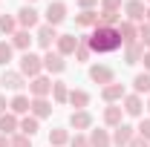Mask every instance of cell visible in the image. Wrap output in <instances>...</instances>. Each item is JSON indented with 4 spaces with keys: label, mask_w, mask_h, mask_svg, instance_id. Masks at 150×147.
<instances>
[{
    "label": "cell",
    "mask_w": 150,
    "mask_h": 147,
    "mask_svg": "<svg viewBox=\"0 0 150 147\" xmlns=\"http://www.w3.org/2000/svg\"><path fill=\"white\" fill-rule=\"evenodd\" d=\"M84 40L90 43V49L98 55H110L115 49H121V35H118V26H95L90 35H84Z\"/></svg>",
    "instance_id": "cell-1"
},
{
    "label": "cell",
    "mask_w": 150,
    "mask_h": 147,
    "mask_svg": "<svg viewBox=\"0 0 150 147\" xmlns=\"http://www.w3.org/2000/svg\"><path fill=\"white\" fill-rule=\"evenodd\" d=\"M18 72L23 78H38L43 72V58L35 55V52H23L20 55V64H18Z\"/></svg>",
    "instance_id": "cell-2"
},
{
    "label": "cell",
    "mask_w": 150,
    "mask_h": 147,
    "mask_svg": "<svg viewBox=\"0 0 150 147\" xmlns=\"http://www.w3.org/2000/svg\"><path fill=\"white\" fill-rule=\"evenodd\" d=\"M67 20V3L64 0H52L49 6H46V23L49 26H58V23H64Z\"/></svg>",
    "instance_id": "cell-3"
},
{
    "label": "cell",
    "mask_w": 150,
    "mask_h": 147,
    "mask_svg": "<svg viewBox=\"0 0 150 147\" xmlns=\"http://www.w3.org/2000/svg\"><path fill=\"white\" fill-rule=\"evenodd\" d=\"M35 40H38V46L40 49H52V43L58 40V32H55V26H49V23H43V26H38V35H35Z\"/></svg>",
    "instance_id": "cell-4"
},
{
    "label": "cell",
    "mask_w": 150,
    "mask_h": 147,
    "mask_svg": "<svg viewBox=\"0 0 150 147\" xmlns=\"http://www.w3.org/2000/svg\"><path fill=\"white\" fill-rule=\"evenodd\" d=\"M144 12H147L144 0H127L124 3V15H127L130 23H144Z\"/></svg>",
    "instance_id": "cell-5"
},
{
    "label": "cell",
    "mask_w": 150,
    "mask_h": 147,
    "mask_svg": "<svg viewBox=\"0 0 150 147\" xmlns=\"http://www.w3.org/2000/svg\"><path fill=\"white\" fill-rule=\"evenodd\" d=\"M133 139H136V127L124 124V121H121L118 127L112 130V144H115V147H127V144L133 141Z\"/></svg>",
    "instance_id": "cell-6"
},
{
    "label": "cell",
    "mask_w": 150,
    "mask_h": 147,
    "mask_svg": "<svg viewBox=\"0 0 150 147\" xmlns=\"http://www.w3.org/2000/svg\"><path fill=\"white\" fill-rule=\"evenodd\" d=\"M90 78H93L95 84H101V87L115 84V72H112L110 66H104V64H95V66H90Z\"/></svg>",
    "instance_id": "cell-7"
},
{
    "label": "cell",
    "mask_w": 150,
    "mask_h": 147,
    "mask_svg": "<svg viewBox=\"0 0 150 147\" xmlns=\"http://www.w3.org/2000/svg\"><path fill=\"white\" fill-rule=\"evenodd\" d=\"M121 104H124L121 110L127 112V115H133V118H142V112H144V101H142V95L130 92V95H124V101H121Z\"/></svg>",
    "instance_id": "cell-8"
},
{
    "label": "cell",
    "mask_w": 150,
    "mask_h": 147,
    "mask_svg": "<svg viewBox=\"0 0 150 147\" xmlns=\"http://www.w3.org/2000/svg\"><path fill=\"white\" fill-rule=\"evenodd\" d=\"M43 69L46 72H52V75H61L64 69H67V61H64V55H58V52H46L43 55Z\"/></svg>",
    "instance_id": "cell-9"
},
{
    "label": "cell",
    "mask_w": 150,
    "mask_h": 147,
    "mask_svg": "<svg viewBox=\"0 0 150 147\" xmlns=\"http://www.w3.org/2000/svg\"><path fill=\"white\" fill-rule=\"evenodd\" d=\"M124 84H107V87H101V98L107 101V104H121L124 101Z\"/></svg>",
    "instance_id": "cell-10"
},
{
    "label": "cell",
    "mask_w": 150,
    "mask_h": 147,
    "mask_svg": "<svg viewBox=\"0 0 150 147\" xmlns=\"http://www.w3.org/2000/svg\"><path fill=\"white\" fill-rule=\"evenodd\" d=\"M78 40H81V37H75V35H58V40H55V52L58 55H75V49H78Z\"/></svg>",
    "instance_id": "cell-11"
},
{
    "label": "cell",
    "mask_w": 150,
    "mask_h": 147,
    "mask_svg": "<svg viewBox=\"0 0 150 147\" xmlns=\"http://www.w3.org/2000/svg\"><path fill=\"white\" fill-rule=\"evenodd\" d=\"M15 18H18V26H20V29H35V26H38V20H40V18H38V12L32 9V6H29V3L20 9Z\"/></svg>",
    "instance_id": "cell-12"
},
{
    "label": "cell",
    "mask_w": 150,
    "mask_h": 147,
    "mask_svg": "<svg viewBox=\"0 0 150 147\" xmlns=\"http://www.w3.org/2000/svg\"><path fill=\"white\" fill-rule=\"evenodd\" d=\"M29 92H32V98H46L52 92V81L43 78V75H38V78H32V84H29Z\"/></svg>",
    "instance_id": "cell-13"
},
{
    "label": "cell",
    "mask_w": 150,
    "mask_h": 147,
    "mask_svg": "<svg viewBox=\"0 0 150 147\" xmlns=\"http://www.w3.org/2000/svg\"><path fill=\"white\" fill-rule=\"evenodd\" d=\"M29 115H35L38 121H40V118H49V115H52V104H49V98H32V104H29Z\"/></svg>",
    "instance_id": "cell-14"
},
{
    "label": "cell",
    "mask_w": 150,
    "mask_h": 147,
    "mask_svg": "<svg viewBox=\"0 0 150 147\" xmlns=\"http://www.w3.org/2000/svg\"><path fill=\"white\" fill-rule=\"evenodd\" d=\"M0 84H3V90H20L26 81H23V75H20L18 69H3V75H0Z\"/></svg>",
    "instance_id": "cell-15"
},
{
    "label": "cell",
    "mask_w": 150,
    "mask_h": 147,
    "mask_svg": "<svg viewBox=\"0 0 150 147\" xmlns=\"http://www.w3.org/2000/svg\"><path fill=\"white\" fill-rule=\"evenodd\" d=\"M18 127H20V118L15 112H3L0 115V136H15Z\"/></svg>",
    "instance_id": "cell-16"
},
{
    "label": "cell",
    "mask_w": 150,
    "mask_h": 147,
    "mask_svg": "<svg viewBox=\"0 0 150 147\" xmlns=\"http://www.w3.org/2000/svg\"><path fill=\"white\" fill-rule=\"evenodd\" d=\"M118 35H121V43L127 46V43H136L139 40V26L130 23V20H121L118 23Z\"/></svg>",
    "instance_id": "cell-17"
},
{
    "label": "cell",
    "mask_w": 150,
    "mask_h": 147,
    "mask_svg": "<svg viewBox=\"0 0 150 147\" xmlns=\"http://www.w3.org/2000/svg\"><path fill=\"white\" fill-rule=\"evenodd\" d=\"M69 127H75V130H90L93 127V115L87 110H75L72 115H69Z\"/></svg>",
    "instance_id": "cell-18"
},
{
    "label": "cell",
    "mask_w": 150,
    "mask_h": 147,
    "mask_svg": "<svg viewBox=\"0 0 150 147\" xmlns=\"http://www.w3.org/2000/svg\"><path fill=\"white\" fill-rule=\"evenodd\" d=\"M144 52H147V49H144L139 40H136V43H127V46H124V64H139V61L144 58Z\"/></svg>",
    "instance_id": "cell-19"
},
{
    "label": "cell",
    "mask_w": 150,
    "mask_h": 147,
    "mask_svg": "<svg viewBox=\"0 0 150 147\" xmlns=\"http://www.w3.org/2000/svg\"><path fill=\"white\" fill-rule=\"evenodd\" d=\"M75 26H81V29H95V26H98V12H95V9H87V12L75 15Z\"/></svg>",
    "instance_id": "cell-20"
},
{
    "label": "cell",
    "mask_w": 150,
    "mask_h": 147,
    "mask_svg": "<svg viewBox=\"0 0 150 147\" xmlns=\"http://www.w3.org/2000/svg\"><path fill=\"white\" fill-rule=\"evenodd\" d=\"M121 115H124V110H121V104H110V107L104 110V124L115 130L118 124H121Z\"/></svg>",
    "instance_id": "cell-21"
},
{
    "label": "cell",
    "mask_w": 150,
    "mask_h": 147,
    "mask_svg": "<svg viewBox=\"0 0 150 147\" xmlns=\"http://www.w3.org/2000/svg\"><path fill=\"white\" fill-rule=\"evenodd\" d=\"M67 104H72L75 110H84V107L90 104V92H87V90H69V98H67Z\"/></svg>",
    "instance_id": "cell-22"
},
{
    "label": "cell",
    "mask_w": 150,
    "mask_h": 147,
    "mask_svg": "<svg viewBox=\"0 0 150 147\" xmlns=\"http://www.w3.org/2000/svg\"><path fill=\"white\" fill-rule=\"evenodd\" d=\"M29 104H32V98H26V95H15V98L9 101V110L15 112V115H29Z\"/></svg>",
    "instance_id": "cell-23"
},
{
    "label": "cell",
    "mask_w": 150,
    "mask_h": 147,
    "mask_svg": "<svg viewBox=\"0 0 150 147\" xmlns=\"http://www.w3.org/2000/svg\"><path fill=\"white\" fill-rule=\"evenodd\" d=\"M29 43H32L29 29H18V32L12 35V46H15V49H20V52H29Z\"/></svg>",
    "instance_id": "cell-24"
},
{
    "label": "cell",
    "mask_w": 150,
    "mask_h": 147,
    "mask_svg": "<svg viewBox=\"0 0 150 147\" xmlns=\"http://www.w3.org/2000/svg\"><path fill=\"white\" fill-rule=\"evenodd\" d=\"M38 130H40V121H38L35 115H23V118H20V127H18V133H23V136H29V139H32Z\"/></svg>",
    "instance_id": "cell-25"
},
{
    "label": "cell",
    "mask_w": 150,
    "mask_h": 147,
    "mask_svg": "<svg viewBox=\"0 0 150 147\" xmlns=\"http://www.w3.org/2000/svg\"><path fill=\"white\" fill-rule=\"evenodd\" d=\"M90 147H112V139L107 130H93L90 133Z\"/></svg>",
    "instance_id": "cell-26"
},
{
    "label": "cell",
    "mask_w": 150,
    "mask_h": 147,
    "mask_svg": "<svg viewBox=\"0 0 150 147\" xmlns=\"http://www.w3.org/2000/svg\"><path fill=\"white\" fill-rule=\"evenodd\" d=\"M64 144H69V130L55 127L49 133V147H64Z\"/></svg>",
    "instance_id": "cell-27"
},
{
    "label": "cell",
    "mask_w": 150,
    "mask_h": 147,
    "mask_svg": "<svg viewBox=\"0 0 150 147\" xmlns=\"http://www.w3.org/2000/svg\"><path fill=\"white\" fill-rule=\"evenodd\" d=\"M133 90H136V95L150 92V72H139L136 75V78H133Z\"/></svg>",
    "instance_id": "cell-28"
},
{
    "label": "cell",
    "mask_w": 150,
    "mask_h": 147,
    "mask_svg": "<svg viewBox=\"0 0 150 147\" xmlns=\"http://www.w3.org/2000/svg\"><path fill=\"white\" fill-rule=\"evenodd\" d=\"M0 32L12 37L18 32V18H15V15H0Z\"/></svg>",
    "instance_id": "cell-29"
},
{
    "label": "cell",
    "mask_w": 150,
    "mask_h": 147,
    "mask_svg": "<svg viewBox=\"0 0 150 147\" xmlns=\"http://www.w3.org/2000/svg\"><path fill=\"white\" fill-rule=\"evenodd\" d=\"M121 23V12H98V26H118Z\"/></svg>",
    "instance_id": "cell-30"
},
{
    "label": "cell",
    "mask_w": 150,
    "mask_h": 147,
    "mask_svg": "<svg viewBox=\"0 0 150 147\" xmlns=\"http://www.w3.org/2000/svg\"><path fill=\"white\" fill-rule=\"evenodd\" d=\"M52 98H55V104H67V98H69V90H67V84L55 81V84H52Z\"/></svg>",
    "instance_id": "cell-31"
},
{
    "label": "cell",
    "mask_w": 150,
    "mask_h": 147,
    "mask_svg": "<svg viewBox=\"0 0 150 147\" xmlns=\"http://www.w3.org/2000/svg\"><path fill=\"white\" fill-rule=\"evenodd\" d=\"M12 55H15V46H12V40H0V64L6 66V64L12 61Z\"/></svg>",
    "instance_id": "cell-32"
},
{
    "label": "cell",
    "mask_w": 150,
    "mask_h": 147,
    "mask_svg": "<svg viewBox=\"0 0 150 147\" xmlns=\"http://www.w3.org/2000/svg\"><path fill=\"white\" fill-rule=\"evenodd\" d=\"M90 55H93V49H90V43L81 37V40H78V49H75V61L84 64V61H90Z\"/></svg>",
    "instance_id": "cell-33"
},
{
    "label": "cell",
    "mask_w": 150,
    "mask_h": 147,
    "mask_svg": "<svg viewBox=\"0 0 150 147\" xmlns=\"http://www.w3.org/2000/svg\"><path fill=\"white\" fill-rule=\"evenodd\" d=\"M136 136H139V139H144V141H150V115L139 121V127H136Z\"/></svg>",
    "instance_id": "cell-34"
},
{
    "label": "cell",
    "mask_w": 150,
    "mask_h": 147,
    "mask_svg": "<svg viewBox=\"0 0 150 147\" xmlns=\"http://www.w3.org/2000/svg\"><path fill=\"white\" fill-rule=\"evenodd\" d=\"M139 43L144 49H150V26L147 23H139Z\"/></svg>",
    "instance_id": "cell-35"
},
{
    "label": "cell",
    "mask_w": 150,
    "mask_h": 147,
    "mask_svg": "<svg viewBox=\"0 0 150 147\" xmlns=\"http://www.w3.org/2000/svg\"><path fill=\"white\" fill-rule=\"evenodd\" d=\"M9 141H12V147H32V139H29V136H23V133L12 136Z\"/></svg>",
    "instance_id": "cell-36"
},
{
    "label": "cell",
    "mask_w": 150,
    "mask_h": 147,
    "mask_svg": "<svg viewBox=\"0 0 150 147\" xmlns=\"http://www.w3.org/2000/svg\"><path fill=\"white\" fill-rule=\"evenodd\" d=\"M104 12H121V0H101Z\"/></svg>",
    "instance_id": "cell-37"
},
{
    "label": "cell",
    "mask_w": 150,
    "mask_h": 147,
    "mask_svg": "<svg viewBox=\"0 0 150 147\" xmlns=\"http://www.w3.org/2000/svg\"><path fill=\"white\" fill-rule=\"evenodd\" d=\"M69 147H90V139L87 136H72L69 139Z\"/></svg>",
    "instance_id": "cell-38"
},
{
    "label": "cell",
    "mask_w": 150,
    "mask_h": 147,
    "mask_svg": "<svg viewBox=\"0 0 150 147\" xmlns=\"http://www.w3.org/2000/svg\"><path fill=\"white\" fill-rule=\"evenodd\" d=\"M78 6H81V12H87V9H95L98 6V0H75Z\"/></svg>",
    "instance_id": "cell-39"
},
{
    "label": "cell",
    "mask_w": 150,
    "mask_h": 147,
    "mask_svg": "<svg viewBox=\"0 0 150 147\" xmlns=\"http://www.w3.org/2000/svg\"><path fill=\"white\" fill-rule=\"evenodd\" d=\"M127 147H150V141H144V139H139V136H136V139H133Z\"/></svg>",
    "instance_id": "cell-40"
},
{
    "label": "cell",
    "mask_w": 150,
    "mask_h": 147,
    "mask_svg": "<svg viewBox=\"0 0 150 147\" xmlns=\"http://www.w3.org/2000/svg\"><path fill=\"white\" fill-rule=\"evenodd\" d=\"M142 64H144V72H150V49L144 52V58H142Z\"/></svg>",
    "instance_id": "cell-41"
},
{
    "label": "cell",
    "mask_w": 150,
    "mask_h": 147,
    "mask_svg": "<svg viewBox=\"0 0 150 147\" xmlns=\"http://www.w3.org/2000/svg\"><path fill=\"white\" fill-rule=\"evenodd\" d=\"M6 107H9V101H6V95H0V115L6 112Z\"/></svg>",
    "instance_id": "cell-42"
},
{
    "label": "cell",
    "mask_w": 150,
    "mask_h": 147,
    "mask_svg": "<svg viewBox=\"0 0 150 147\" xmlns=\"http://www.w3.org/2000/svg\"><path fill=\"white\" fill-rule=\"evenodd\" d=\"M0 147H12V141H9V136H0Z\"/></svg>",
    "instance_id": "cell-43"
},
{
    "label": "cell",
    "mask_w": 150,
    "mask_h": 147,
    "mask_svg": "<svg viewBox=\"0 0 150 147\" xmlns=\"http://www.w3.org/2000/svg\"><path fill=\"white\" fill-rule=\"evenodd\" d=\"M144 23L150 26V6H147V12H144Z\"/></svg>",
    "instance_id": "cell-44"
},
{
    "label": "cell",
    "mask_w": 150,
    "mask_h": 147,
    "mask_svg": "<svg viewBox=\"0 0 150 147\" xmlns=\"http://www.w3.org/2000/svg\"><path fill=\"white\" fill-rule=\"evenodd\" d=\"M147 112H150V101H147Z\"/></svg>",
    "instance_id": "cell-45"
},
{
    "label": "cell",
    "mask_w": 150,
    "mask_h": 147,
    "mask_svg": "<svg viewBox=\"0 0 150 147\" xmlns=\"http://www.w3.org/2000/svg\"><path fill=\"white\" fill-rule=\"evenodd\" d=\"M26 3H35V0H26Z\"/></svg>",
    "instance_id": "cell-46"
},
{
    "label": "cell",
    "mask_w": 150,
    "mask_h": 147,
    "mask_svg": "<svg viewBox=\"0 0 150 147\" xmlns=\"http://www.w3.org/2000/svg\"><path fill=\"white\" fill-rule=\"evenodd\" d=\"M147 3H150V0H147Z\"/></svg>",
    "instance_id": "cell-47"
}]
</instances>
